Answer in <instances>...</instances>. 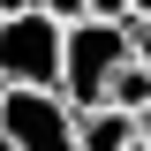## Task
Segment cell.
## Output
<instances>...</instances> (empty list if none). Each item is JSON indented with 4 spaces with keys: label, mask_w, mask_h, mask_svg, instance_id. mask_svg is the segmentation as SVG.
<instances>
[{
    "label": "cell",
    "mask_w": 151,
    "mask_h": 151,
    "mask_svg": "<svg viewBox=\"0 0 151 151\" xmlns=\"http://www.w3.org/2000/svg\"><path fill=\"white\" fill-rule=\"evenodd\" d=\"M60 53H68V23L45 8L0 23V91H60Z\"/></svg>",
    "instance_id": "6da1fadb"
},
{
    "label": "cell",
    "mask_w": 151,
    "mask_h": 151,
    "mask_svg": "<svg viewBox=\"0 0 151 151\" xmlns=\"http://www.w3.org/2000/svg\"><path fill=\"white\" fill-rule=\"evenodd\" d=\"M129 68V30L121 23H68V53H60V98H68L76 113L83 106H106V83Z\"/></svg>",
    "instance_id": "7a4b0ae2"
},
{
    "label": "cell",
    "mask_w": 151,
    "mask_h": 151,
    "mask_svg": "<svg viewBox=\"0 0 151 151\" xmlns=\"http://www.w3.org/2000/svg\"><path fill=\"white\" fill-rule=\"evenodd\" d=\"M0 151H76V106L60 91H8Z\"/></svg>",
    "instance_id": "3957f363"
},
{
    "label": "cell",
    "mask_w": 151,
    "mask_h": 151,
    "mask_svg": "<svg viewBox=\"0 0 151 151\" xmlns=\"http://www.w3.org/2000/svg\"><path fill=\"white\" fill-rule=\"evenodd\" d=\"M76 151H136V113L83 106V113H76Z\"/></svg>",
    "instance_id": "277c9868"
},
{
    "label": "cell",
    "mask_w": 151,
    "mask_h": 151,
    "mask_svg": "<svg viewBox=\"0 0 151 151\" xmlns=\"http://www.w3.org/2000/svg\"><path fill=\"white\" fill-rule=\"evenodd\" d=\"M106 106H121V113H144L151 106V68H144V60H129V68L106 83Z\"/></svg>",
    "instance_id": "5b68a950"
},
{
    "label": "cell",
    "mask_w": 151,
    "mask_h": 151,
    "mask_svg": "<svg viewBox=\"0 0 151 151\" xmlns=\"http://www.w3.org/2000/svg\"><path fill=\"white\" fill-rule=\"evenodd\" d=\"M121 30H129V60L151 68V15H121Z\"/></svg>",
    "instance_id": "8992f818"
},
{
    "label": "cell",
    "mask_w": 151,
    "mask_h": 151,
    "mask_svg": "<svg viewBox=\"0 0 151 151\" xmlns=\"http://www.w3.org/2000/svg\"><path fill=\"white\" fill-rule=\"evenodd\" d=\"M38 8H45L53 23H83V15H91V0H38Z\"/></svg>",
    "instance_id": "52a82bcc"
},
{
    "label": "cell",
    "mask_w": 151,
    "mask_h": 151,
    "mask_svg": "<svg viewBox=\"0 0 151 151\" xmlns=\"http://www.w3.org/2000/svg\"><path fill=\"white\" fill-rule=\"evenodd\" d=\"M129 8H136V0H91V15H98V23H121Z\"/></svg>",
    "instance_id": "ba28073f"
},
{
    "label": "cell",
    "mask_w": 151,
    "mask_h": 151,
    "mask_svg": "<svg viewBox=\"0 0 151 151\" xmlns=\"http://www.w3.org/2000/svg\"><path fill=\"white\" fill-rule=\"evenodd\" d=\"M30 8H38V0H0V23H8V15H30Z\"/></svg>",
    "instance_id": "9c48e42d"
},
{
    "label": "cell",
    "mask_w": 151,
    "mask_h": 151,
    "mask_svg": "<svg viewBox=\"0 0 151 151\" xmlns=\"http://www.w3.org/2000/svg\"><path fill=\"white\" fill-rule=\"evenodd\" d=\"M136 136H144V144H151V106H144V113H136Z\"/></svg>",
    "instance_id": "30bf717a"
},
{
    "label": "cell",
    "mask_w": 151,
    "mask_h": 151,
    "mask_svg": "<svg viewBox=\"0 0 151 151\" xmlns=\"http://www.w3.org/2000/svg\"><path fill=\"white\" fill-rule=\"evenodd\" d=\"M129 15H151V0H136V8H129Z\"/></svg>",
    "instance_id": "8fae6325"
},
{
    "label": "cell",
    "mask_w": 151,
    "mask_h": 151,
    "mask_svg": "<svg viewBox=\"0 0 151 151\" xmlns=\"http://www.w3.org/2000/svg\"><path fill=\"white\" fill-rule=\"evenodd\" d=\"M136 151H151V144H144V136H136Z\"/></svg>",
    "instance_id": "7c38bea8"
},
{
    "label": "cell",
    "mask_w": 151,
    "mask_h": 151,
    "mask_svg": "<svg viewBox=\"0 0 151 151\" xmlns=\"http://www.w3.org/2000/svg\"><path fill=\"white\" fill-rule=\"evenodd\" d=\"M0 106H8V91H0Z\"/></svg>",
    "instance_id": "4fadbf2b"
}]
</instances>
